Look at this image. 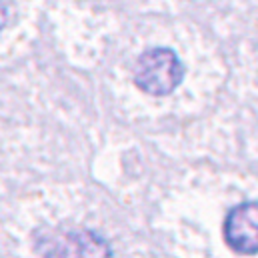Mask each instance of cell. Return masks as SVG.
Segmentation results:
<instances>
[{
  "label": "cell",
  "mask_w": 258,
  "mask_h": 258,
  "mask_svg": "<svg viewBox=\"0 0 258 258\" xmlns=\"http://www.w3.org/2000/svg\"><path fill=\"white\" fill-rule=\"evenodd\" d=\"M8 18H10V8H8V4L0 2V30L8 24Z\"/></svg>",
  "instance_id": "277c9868"
},
{
  "label": "cell",
  "mask_w": 258,
  "mask_h": 258,
  "mask_svg": "<svg viewBox=\"0 0 258 258\" xmlns=\"http://www.w3.org/2000/svg\"><path fill=\"white\" fill-rule=\"evenodd\" d=\"M182 80V66L168 48H152L144 52L134 70L136 86L152 96L170 94Z\"/></svg>",
  "instance_id": "6da1fadb"
},
{
  "label": "cell",
  "mask_w": 258,
  "mask_h": 258,
  "mask_svg": "<svg viewBox=\"0 0 258 258\" xmlns=\"http://www.w3.org/2000/svg\"><path fill=\"white\" fill-rule=\"evenodd\" d=\"M224 238L238 254H258V202L238 204L228 212Z\"/></svg>",
  "instance_id": "7a4b0ae2"
},
{
  "label": "cell",
  "mask_w": 258,
  "mask_h": 258,
  "mask_svg": "<svg viewBox=\"0 0 258 258\" xmlns=\"http://www.w3.org/2000/svg\"><path fill=\"white\" fill-rule=\"evenodd\" d=\"M58 258H110L108 244L94 232H70L54 242Z\"/></svg>",
  "instance_id": "3957f363"
}]
</instances>
